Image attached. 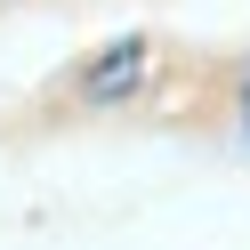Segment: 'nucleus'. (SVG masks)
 <instances>
[{"label": "nucleus", "instance_id": "f257e3e1", "mask_svg": "<svg viewBox=\"0 0 250 250\" xmlns=\"http://www.w3.org/2000/svg\"><path fill=\"white\" fill-rule=\"evenodd\" d=\"M137 81H146V41H113V49H105L97 65H89L81 97H89V105H113L121 89H137Z\"/></svg>", "mask_w": 250, "mask_h": 250}, {"label": "nucleus", "instance_id": "f03ea898", "mask_svg": "<svg viewBox=\"0 0 250 250\" xmlns=\"http://www.w3.org/2000/svg\"><path fill=\"white\" fill-rule=\"evenodd\" d=\"M242 129H250V97H242Z\"/></svg>", "mask_w": 250, "mask_h": 250}]
</instances>
